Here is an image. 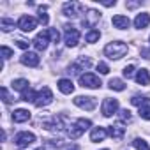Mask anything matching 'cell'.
I'll list each match as a JSON object with an SVG mask.
<instances>
[{
  "label": "cell",
  "instance_id": "24",
  "mask_svg": "<svg viewBox=\"0 0 150 150\" xmlns=\"http://www.w3.org/2000/svg\"><path fill=\"white\" fill-rule=\"evenodd\" d=\"M0 27H2L4 32H9V30L14 28V21H11V20H7V18H2V20H0Z\"/></svg>",
  "mask_w": 150,
  "mask_h": 150
},
{
  "label": "cell",
  "instance_id": "10",
  "mask_svg": "<svg viewBox=\"0 0 150 150\" xmlns=\"http://www.w3.org/2000/svg\"><path fill=\"white\" fill-rule=\"evenodd\" d=\"M117 110H118V101L117 99H111V97L104 99V103H103V115L104 117H111Z\"/></svg>",
  "mask_w": 150,
  "mask_h": 150
},
{
  "label": "cell",
  "instance_id": "32",
  "mask_svg": "<svg viewBox=\"0 0 150 150\" xmlns=\"http://www.w3.org/2000/svg\"><path fill=\"white\" fill-rule=\"evenodd\" d=\"M97 71H99L101 74H108V72H110V67H108L104 62H99V64H97Z\"/></svg>",
  "mask_w": 150,
  "mask_h": 150
},
{
  "label": "cell",
  "instance_id": "29",
  "mask_svg": "<svg viewBox=\"0 0 150 150\" xmlns=\"http://www.w3.org/2000/svg\"><path fill=\"white\" fill-rule=\"evenodd\" d=\"M146 104H148V103H146ZM146 104H143V106L139 108V117L145 118V120H150V108H146Z\"/></svg>",
  "mask_w": 150,
  "mask_h": 150
},
{
  "label": "cell",
  "instance_id": "39",
  "mask_svg": "<svg viewBox=\"0 0 150 150\" xmlns=\"http://www.w3.org/2000/svg\"><path fill=\"white\" fill-rule=\"evenodd\" d=\"M37 150H42V148H37Z\"/></svg>",
  "mask_w": 150,
  "mask_h": 150
},
{
  "label": "cell",
  "instance_id": "37",
  "mask_svg": "<svg viewBox=\"0 0 150 150\" xmlns=\"http://www.w3.org/2000/svg\"><path fill=\"white\" fill-rule=\"evenodd\" d=\"M18 46H20L21 50H27V48H28V42H25V41H18Z\"/></svg>",
  "mask_w": 150,
  "mask_h": 150
},
{
  "label": "cell",
  "instance_id": "31",
  "mask_svg": "<svg viewBox=\"0 0 150 150\" xmlns=\"http://www.w3.org/2000/svg\"><path fill=\"white\" fill-rule=\"evenodd\" d=\"M78 65H80V67H90V65H92V60H90V58L81 57V58L78 60Z\"/></svg>",
  "mask_w": 150,
  "mask_h": 150
},
{
  "label": "cell",
  "instance_id": "40",
  "mask_svg": "<svg viewBox=\"0 0 150 150\" xmlns=\"http://www.w3.org/2000/svg\"><path fill=\"white\" fill-rule=\"evenodd\" d=\"M104 150H106V148H104Z\"/></svg>",
  "mask_w": 150,
  "mask_h": 150
},
{
  "label": "cell",
  "instance_id": "34",
  "mask_svg": "<svg viewBox=\"0 0 150 150\" xmlns=\"http://www.w3.org/2000/svg\"><path fill=\"white\" fill-rule=\"evenodd\" d=\"M132 72H134V65H127V67L124 69V76H125V78H131Z\"/></svg>",
  "mask_w": 150,
  "mask_h": 150
},
{
  "label": "cell",
  "instance_id": "38",
  "mask_svg": "<svg viewBox=\"0 0 150 150\" xmlns=\"http://www.w3.org/2000/svg\"><path fill=\"white\" fill-rule=\"evenodd\" d=\"M103 6H106V7H111V6H115V2H101Z\"/></svg>",
  "mask_w": 150,
  "mask_h": 150
},
{
  "label": "cell",
  "instance_id": "16",
  "mask_svg": "<svg viewBox=\"0 0 150 150\" xmlns=\"http://www.w3.org/2000/svg\"><path fill=\"white\" fill-rule=\"evenodd\" d=\"M148 23H150L148 13H141V14H138L136 20H134V27H136V28H145V27H148Z\"/></svg>",
  "mask_w": 150,
  "mask_h": 150
},
{
  "label": "cell",
  "instance_id": "6",
  "mask_svg": "<svg viewBox=\"0 0 150 150\" xmlns=\"http://www.w3.org/2000/svg\"><path fill=\"white\" fill-rule=\"evenodd\" d=\"M83 11H85V7H83L81 4H78V2H67V4H64V14L69 16V18L78 16V14H81Z\"/></svg>",
  "mask_w": 150,
  "mask_h": 150
},
{
  "label": "cell",
  "instance_id": "7",
  "mask_svg": "<svg viewBox=\"0 0 150 150\" xmlns=\"http://www.w3.org/2000/svg\"><path fill=\"white\" fill-rule=\"evenodd\" d=\"M74 104L76 106H80V108H83V110H94L96 108V104H97V101H96V97H90V96H78L76 99H74Z\"/></svg>",
  "mask_w": 150,
  "mask_h": 150
},
{
  "label": "cell",
  "instance_id": "26",
  "mask_svg": "<svg viewBox=\"0 0 150 150\" xmlns=\"http://www.w3.org/2000/svg\"><path fill=\"white\" fill-rule=\"evenodd\" d=\"M132 145H134L138 150H150V146L146 145V141H145V139H141V138H136V139L132 141Z\"/></svg>",
  "mask_w": 150,
  "mask_h": 150
},
{
  "label": "cell",
  "instance_id": "25",
  "mask_svg": "<svg viewBox=\"0 0 150 150\" xmlns=\"http://www.w3.org/2000/svg\"><path fill=\"white\" fill-rule=\"evenodd\" d=\"M35 94H37V92H34V90L28 87L25 92H21V99H23V101H32V103H34V99H35Z\"/></svg>",
  "mask_w": 150,
  "mask_h": 150
},
{
  "label": "cell",
  "instance_id": "11",
  "mask_svg": "<svg viewBox=\"0 0 150 150\" xmlns=\"http://www.w3.org/2000/svg\"><path fill=\"white\" fill-rule=\"evenodd\" d=\"M18 27H20L23 32H32V30L37 27V21H35L32 16H21L20 21H18Z\"/></svg>",
  "mask_w": 150,
  "mask_h": 150
},
{
  "label": "cell",
  "instance_id": "22",
  "mask_svg": "<svg viewBox=\"0 0 150 150\" xmlns=\"http://www.w3.org/2000/svg\"><path fill=\"white\" fill-rule=\"evenodd\" d=\"M110 88L111 90H124L125 88V83L122 81V80H118V78H113V80H110Z\"/></svg>",
  "mask_w": 150,
  "mask_h": 150
},
{
  "label": "cell",
  "instance_id": "3",
  "mask_svg": "<svg viewBox=\"0 0 150 150\" xmlns=\"http://www.w3.org/2000/svg\"><path fill=\"white\" fill-rule=\"evenodd\" d=\"M51 101H53V94H51V90H50L48 87H44V88H41V90L35 94L34 104H35L37 108H42V106L51 104Z\"/></svg>",
  "mask_w": 150,
  "mask_h": 150
},
{
  "label": "cell",
  "instance_id": "12",
  "mask_svg": "<svg viewBox=\"0 0 150 150\" xmlns=\"http://www.w3.org/2000/svg\"><path fill=\"white\" fill-rule=\"evenodd\" d=\"M99 18H101V13H99V11H96V9H88L87 14H85L83 25H85V27H94V25L99 21Z\"/></svg>",
  "mask_w": 150,
  "mask_h": 150
},
{
  "label": "cell",
  "instance_id": "14",
  "mask_svg": "<svg viewBox=\"0 0 150 150\" xmlns=\"http://www.w3.org/2000/svg\"><path fill=\"white\" fill-rule=\"evenodd\" d=\"M111 23H113V27H115V28H120V30L129 28V25H131L129 18H127V16H124V14H117V16H113Z\"/></svg>",
  "mask_w": 150,
  "mask_h": 150
},
{
  "label": "cell",
  "instance_id": "28",
  "mask_svg": "<svg viewBox=\"0 0 150 150\" xmlns=\"http://www.w3.org/2000/svg\"><path fill=\"white\" fill-rule=\"evenodd\" d=\"M99 30H90L88 34H87V42H96L97 39H99Z\"/></svg>",
  "mask_w": 150,
  "mask_h": 150
},
{
  "label": "cell",
  "instance_id": "36",
  "mask_svg": "<svg viewBox=\"0 0 150 150\" xmlns=\"http://www.w3.org/2000/svg\"><path fill=\"white\" fill-rule=\"evenodd\" d=\"M0 92H2V97H4L6 103H11V97H9V94H7V88H2Z\"/></svg>",
  "mask_w": 150,
  "mask_h": 150
},
{
  "label": "cell",
  "instance_id": "8",
  "mask_svg": "<svg viewBox=\"0 0 150 150\" xmlns=\"http://www.w3.org/2000/svg\"><path fill=\"white\" fill-rule=\"evenodd\" d=\"M48 37H50V30H44V32L37 34V35H35V39L32 41L34 48H35L37 51H44V50L48 48Z\"/></svg>",
  "mask_w": 150,
  "mask_h": 150
},
{
  "label": "cell",
  "instance_id": "23",
  "mask_svg": "<svg viewBox=\"0 0 150 150\" xmlns=\"http://www.w3.org/2000/svg\"><path fill=\"white\" fill-rule=\"evenodd\" d=\"M131 103H132L134 106H138V108H141L143 104H146V103H148V97H143V96H132V99H131Z\"/></svg>",
  "mask_w": 150,
  "mask_h": 150
},
{
  "label": "cell",
  "instance_id": "15",
  "mask_svg": "<svg viewBox=\"0 0 150 150\" xmlns=\"http://www.w3.org/2000/svg\"><path fill=\"white\" fill-rule=\"evenodd\" d=\"M58 88H60L62 94H72V92H74V85H72V81L67 80V78L58 80Z\"/></svg>",
  "mask_w": 150,
  "mask_h": 150
},
{
  "label": "cell",
  "instance_id": "21",
  "mask_svg": "<svg viewBox=\"0 0 150 150\" xmlns=\"http://www.w3.org/2000/svg\"><path fill=\"white\" fill-rule=\"evenodd\" d=\"M28 88V81L27 80H16V81H13V90H20V92H25Z\"/></svg>",
  "mask_w": 150,
  "mask_h": 150
},
{
  "label": "cell",
  "instance_id": "9",
  "mask_svg": "<svg viewBox=\"0 0 150 150\" xmlns=\"http://www.w3.org/2000/svg\"><path fill=\"white\" fill-rule=\"evenodd\" d=\"M35 141V136L32 134V132H28V131H25V132H20L16 138H14V143L20 146V148H23V146H28V145H32Z\"/></svg>",
  "mask_w": 150,
  "mask_h": 150
},
{
  "label": "cell",
  "instance_id": "5",
  "mask_svg": "<svg viewBox=\"0 0 150 150\" xmlns=\"http://www.w3.org/2000/svg\"><path fill=\"white\" fill-rule=\"evenodd\" d=\"M80 83L81 87H87V88H99L101 87V80L92 72H85L80 76Z\"/></svg>",
  "mask_w": 150,
  "mask_h": 150
},
{
  "label": "cell",
  "instance_id": "20",
  "mask_svg": "<svg viewBox=\"0 0 150 150\" xmlns=\"http://www.w3.org/2000/svg\"><path fill=\"white\" fill-rule=\"evenodd\" d=\"M106 138V131L103 127H96L92 132H90V139L92 141H103Z\"/></svg>",
  "mask_w": 150,
  "mask_h": 150
},
{
  "label": "cell",
  "instance_id": "19",
  "mask_svg": "<svg viewBox=\"0 0 150 150\" xmlns=\"http://www.w3.org/2000/svg\"><path fill=\"white\" fill-rule=\"evenodd\" d=\"M108 134H110L113 139H122L124 134H125V129L120 127V125H111V127L108 129Z\"/></svg>",
  "mask_w": 150,
  "mask_h": 150
},
{
  "label": "cell",
  "instance_id": "30",
  "mask_svg": "<svg viewBox=\"0 0 150 150\" xmlns=\"http://www.w3.org/2000/svg\"><path fill=\"white\" fill-rule=\"evenodd\" d=\"M118 118H120L122 122H131V111H129V110H122V111L118 113Z\"/></svg>",
  "mask_w": 150,
  "mask_h": 150
},
{
  "label": "cell",
  "instance_id": "27",
  "mask_svg": "<svg viewBox=\"0 0 150 150\" xmlns=\"http://www.w3.org/2000/svg\"><path fill=\"white\" fill-rule=\"evenodd\" d=\"M39 21L42 25H48V14H46V6L39 7Z\"/></svg>",
  "mask_w": 150,
  "mask_h": 150
},
{
  "label": "cell",
  "instance_id": "13",
  "mask_svg": "<svg viewBox=\"0 0 150 150\" xmlns=\"http://www.w3.org/2000/svg\"><path fill=\"white\" fill-rule=\"evenodd\" d=\"M39 62H41V60H39L37 53H32V51H27V53H23V57H21V64L30 65V67H37Z\"/></svg>",
  "mask_w": 150,
  "mask_h": 150
},
{
  "label": "cell",
  "instance_id": "1",
  "mask_svg": "<svg viewBox=\"0 0 150 150\" xmlns=\"http://www.w3.org/2000/svg\"><path fill=\"white\" fill-rule=\"evenodd\" d=\"M104 53H106V57H110L111 60H113V58L118 60V58H122V57L127 53V44H124V42H120V41L110 42V44L104 48Z\"/></svg>",
  "mask_w": 150,
  "mask_h": 150
},
{
  "label": "cell",
  "instance_id": "4",
  "mask_svg": "<svg viewBox=\"0 0 150 150\" xmlns=\"http://www.w3.org/2000/svg\"><path fill=\"white\" fill-rule=\"evenodd\" d=\"M64 34H65V44H67L69 48L76 46V44L80 42V32H78V28H74V27H71V25H65V27H64Z\"/></svg>",
  "mask_w": 150,
  "mask_h": 150
},
{
  "label": "cell",
  "instance_id": "17",
  "mask_svg": "<svg viewBox=\"0 0 150 150\" xmlns=\"http://www.w3.org/2000/svg\"><path fill=\"white\" fill-rule=\"evenodd\" d=\"M136 81H138L139 85H143V87L150 85V74H148L146 69H139V71H138V74H136Z\"/></svg>",
  "mask_w": 150,
  "mask_h": 150
},
{
  "label": "cell",
  "instance_id": "33",
  "mask_svg": "<svg viewBox=\"0 0 150 150\" xmlns=\"http://www.w3.org/2000/svg\"><path fill=\"white\" fill-rule=\"evenodd\" d=\"M50 37L53 39V42H58V39H60V34H58L55 28H50Z\"/></svg>",
  "mask_w": 150,
  "mask_h": 150
},
{
  "label": "cell",
  "instance_id": "18",
  "mask_svg": "<svg viewBox=\"0 0 150 150\" xmlns=\"http://www.w3.org/2000/svg\"><path fill=\"white\" fill-rule=\"evenodd\" d=\"M13 120L14 122H27V120H30V111L28 110H16L13 113Z\"/></svg>",
  "mask_w": 150,
  "mask_h": 150
},
{
  "label": "cell",
  "instance_id": "35",
  "mask_svg": "<svg viewBox=\"0 0 150 150\" xmlns=\"http://www.w3.org/2000/svg\"><path fill=\"white\" fill-rule=\"evenodd\" d=\"M2 55H4V58L7 60V58H11V57H13V51H11L7 46H2Z\"/></svg>",
  "mask_w": 150,
  "mask_h": 150
},
{
  "label": "cell",
  "instance_id": "2",
  "mask_svg": "<svg viewBox=\"0 0 150 150\" xmlns=\"http://www.w3.org/2000/svg\"><path fill=\"white\" fill-rule=\"evenodd\" d=\"M90 125H92V122H90L88 118H80V120H76V124H74V125H71L69 136H71L72 139H76V138H80Z\"/></svg>",
  "mask_w": 150,
  "mask_h": 150
}]
</instances>
